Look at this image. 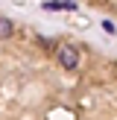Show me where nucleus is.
I'll use <instances>...</instances> for the list:
<instances>
[{"instance_id":"obj_1","label":"nucleus","mask_w":117,"mask_h":120,"mask_svg":"<svg viewBox=\"0 0 117 120\" xmlns=\"http://www.w3.org/2000/svg\"><path fill=\"white\" fill-rule=\"evenodd\" d=\"M58 64H62L64 70H76V64H79V50H76L73 44H62L58 47Z\"/></svg>"},{"instance_id":"obj_2","label":"nucleus","mask_w":117,"mask_h":120,"mask_svg":"<svg viewBox=\"0 0 117 120\" xmlns=\"http://www.w3.org/2000/svg\"><path fill=\"white\" fill-rule=\"evenodd\" d=\"M44 9H50V12H56V9L76 12V3H73V0H47V3H44Z\"/></svg>"},{"instance_id":"obj_3","label":"nucleus","mask_w":117,"mask_h":120,"mask_svg":"<svg viewBox=\"0 0 117 120\" xmlns=\"http://www.w3.org/2000/svg\"><path fill=\"white\" fill-rule=\"evenodd\" d=\"M12 35H15V23H12L9 18H3V15H0V41L12 38Z\"/></svg>"},{"instance_id":"obj_4","label":"nucleus","mask_w":117,"mask_h":120,"mask_svg":"<svg viewBox=\"0 0 117 120\" xmlns=\"http://www.w3.org/2000/svg\"><path fill=\"white\" fill-rule=\"evenodd\" d=\"M102 29H105V32H114L117 26H114V23H111V21H102Z\"/></svg>"}]
</instances>
